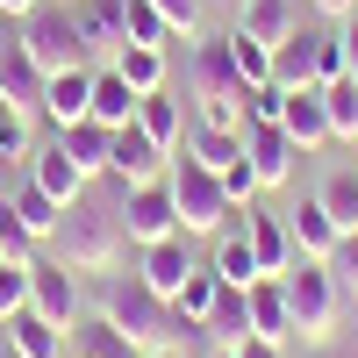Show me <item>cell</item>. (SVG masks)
I'll return each instance as SVG.
<instances>
[{"mask_svg": "<svg viewBox=\"0 0 358 358\" xmlns=\"http://www.w3.org/2000/svg\"><path fill=\"white\" fill-rule=\"evenodd\" d=\"M15 308H29V265L0 258V322H8Z\"/></svg>", "mask_w": 358, "mask_h": 358, "instance_id": "cell-39", "label": "cell"}, {"mask_svg": "<svg viewBox=\"0 0 358 358\" xmlns=\"http://www.w3.org/2000/svg\"><path fill=\"white\" fill-rule=\"evenodd\" d=\"M315 201L330 208V222H337V229H358V172H330V179L315 187Z\"/></svg>", "mask_w": 358, "mask_h": 358, "instance_id": "cell-34", "label": "cell"}, {"mask_svg": "<svg viewBox=\"0 0 358 358\" xmlns=\"http://www.w3.org/2000/svg\"><path fill=\"white\" fill-rule=\"evenodd\" d=\"M29 8H43V0H0V15H8V22H22Z\"/></svg>", "mask_w": 358, "mask_h": 358, "instance_id": "cell-48", "label": "cell"}, {"mask_svg": "<svg viewBox=\"0 0 358 358\" xmlns=\"http://www.w3.org/2000/svg\"><path fill=\"white\" fill-rule=\"evenodd\" d=\"M201 358H236V351H229V344H215V351H201Z\"/></svg>", "mask_w": 358, "mask_h": 358, "instance_id": "cell-49", "label": "cell"}, {"mask_svg": "<svg viewBox=\"0 0 358 358\" xmlns=\"http://www.w3.org/2000/svg\"><path fill=\"white\" fill-rule=\"evenodd\" d=\"M337 280H344V294H351V301H358V229H344V244H337Z\"/></svg>", "mask_w": 358, "mask_h": 358, "instance_id": "cell-42", "label": "cell"}, {"mask_svg": "<svg viewBox=\"0 0 358 358\" xmlns=\"http://www.w3.org/2000/svg\"><path fill=\"white\" fill-rule=\"evenodd\" d=\"M8 201H15V215H22V229L36 236V244H50V236H57V222H65V208H57V201L36 187V179H22Z\"/></svg>", "mask_w": 358, "mask_h": 358, "instance_id": "cell-29", "label": "cell"}, {"mask_svg": "<svg viewBox=\"0 0 358 358\" xmlns=\"http://www.w3.org/2000/svg\"><path fill=\"white\" fill-rule=\"evenodd\" d=\"M322 108H330V136L337 143H358V79L351 72L322 86Z\"/></svg>", "mask_w": 358, "mask_h": 358, "instance_id": "cell-32", "label": "cell"}, {"mask_svg": "<svg viewBox=\"0 0 358 358\" xmlns=\"http://www.w3.org/2000/svg\"><path fill=\"white\" fill-rule=\"evenodd\" d=\"M8 351H15V358H65V330L43 322L36 308H15V315H8Z\"/></svg>", "mask_w": 358, "mask_h": 358, "instance_id": "cell-24", "label": "cell"}, {"mask_svg": "<svg viewBox=\"0 0 358 358\" xmlns=\"http://www.w3.org/2000/svg\"><path fill=\"white\" fill-rule=\"evenodd\" d=\"M101 322L122 337L129 358L172 351V301H165V294H151L136 273H108V280H101Z\"/></svg>", "mask_w": 358, "mask_h": 358, "instance_id": "cell-1", "label": "cell"}, {"mask_svg": "<svg viewBox=\"0 0 358 358\" xmlns=\"http://www.w3.org/2000/svg\"><path fill=\"white\" fill-rule=\"evenodd\" d=\"M244 308H251V337H273V344H287V337H294V315H287V294H280V280H273V273L244 287Z\"/></svg>", "mask_w": 358, "mask_h": 358, "instance_id": "cell-20", "label": "cell"}, {"mask_svg": "<svg viewBox=\"0 0 358 358\" xmlns=\"http://www.w3.org/2000/svg\"><path fill=\"white\" fill-rule=\"evenodd\" d=\"M194 236L187 229H179V236H165V244H143V265H136V280L143 287H151V294H165V301H172V294L179 287H187V273H194Z\"/></svg>", "mask_w": 358, "mask_h": 358, "instance_id": "cell-12", "label": "cell"}, {"mask_svg": "<svg viewBox=\"0 0 358 358\" xmlns=\"http://www.w3.org/2000/svg\"><path fill=\"white\" fill-rule=\"evenodd\" d=\"M208 337H215V344H229V351L251 337V308H244V287H222V301L208 308Z\"/></svg>", "mask_w": 358, "mask_h": 358, "instance_id": "cell-31", "label": "cell"}, {"mask_svg": "<svg viewBox=\"0 0 358 358\" xmlns=\"http://www.w3.org/2000/svg\"><path fill=\"white\" fill-rule=\"evenodd\" d=\"M151 8L179 29V36H194V29H201V0H151Z\"/></svg>", "mask_w": 358, "mask_h": 358, "instance_id": "cell-43", "label": "cell"}, {"mask_svg": "<svg viewBox=\"0 0 358 358\" xmlns=\"http://www.w3.org/2000/svg\"><path fill=\"white\" fill-rule=\"evenodd\" d=\"M244 158H251V172H258V187H287L294 165H301L308 151H301L280 122H244Z\"/></svg>", "mask_w": 358, "mask_h": 358, "instance_id": "cell-9", "label": "cell"}, {"mask_svg": "<svg viewBox=\"0 0 358 358\" xmlns=\"http://www.w3.org/2000/svg\"><path fill=\"white\" fill-rule=\"evenodd\" d=\"M50 244L65 251L72 273H101V280L122 265V251H136L129 236H122V215H108V208H86V201H72V208H65V222H57Z\"/></svg>", "mask_w": 358, "mask_h": 358, "instance_id": "cell-3", "label": "cell"}, {"mask_svg": "<svg viewBox=\"0 0 358 358\" xmlns=\"http://www.w3.org/2000/svg\"><path fill=\"white\" fill-rule=\"evenodd\" d=\"M0 351H8V322H0Z\"/></svg>", "mask_w": 358, "mask_h": 358, "instance_id": "cell-51", "label": "cell"}, {"mask_svg": "<svg viewBox=\"0 0 358 358\" xmlns=\"http://www.w3.org/2000/svg\"><path fill=\"white\" fill-rule=\"evenodd\" d=\"M280 129L301 143V151L337 143V136H330V108H322V86H287V101H280Z\"/></svg>", "mask_w": 358, "mask_h": 358, "instance_id": "cell-14", "label": "cell"}, {"mask_svg": "<svg viewBox=\"0 0 358 358\" xmlns=\"http://www.w3.org/2000/svg\"><path fill=\"white\" fill-rule=\"evenodd\" d=\"M287 229H294V258H337V244H344V229L330 222V208H322L315 194L287 215Z\"/></svg>", "mask_w": 358, "mask_h": 358, "instance_id": "cell-17", "label": "cell"}, {"mask_svg": "<svg viewBox=\"0 0 358 358\" xmlns=\"http://www.w3.org/2000/svg\"><path fill=\"white\" fill-rule=\"evenodd\" d=\"M222 194H229V208H236V215H244V208L265 194L258 187V172H251V158H236V165H222Z\"/></svg>", "mask_w": 358, "mask_h": 358, "instance_id": "cell-38", "label": "cell"}, {"mask_svg": "<svg viewBox=\"0 0 358 358\" xmlns=\"http://www.w3.org/2000/svg\"><path fill=\"white\" fill-rule=\"evenodd\" d=\"M244 236H251V258H258V273H287L294 265V229L280 215H258V208H244Z\"/></svg>", "mask_w": 358, "mask_h": 358, "instance_id": "cell-19", "label": "cell"}, {"mask_svg": "<svg viewBox=\"0 0 358 358\" xmlns=\"http://www.w3.org/2000/svg\"><path fill=\"white\" fill-rule=\"evenodd\" d=\"M165 187H172V208H179V229H187V236H222V229L236 222V208H229V194H222V172H208L201 158L172 151Z\"/></svg>", "mask_w": 358, "mask_h": 358, "instance_id": "cell-4", "label": "cell"}, {"mask_svg": "<svg viewBox=\"0 0 358 358\" xmlns=\"http://www.w3.org/2000/svg\"><path fill=\"white\" fill-rule=\"evenodd\" d=\"M122 15H129V43H158V50H172V36H179V29L151 8V0H122Z\"/></svg>", "mask_w": 358, "mask_h": 358, "instance_id": "cell-35", "label": "cell"}, {"mask_svg": "<svg viewBox=\"0 0 358 358\" xmlns=\"http://www.w3.org/2000/svg\"><path fill=\"white\" fill-rule=\"evenodd\" d=\"M222 301V280H215V265H194V273H187V287H179L172 294V322H208V308H215Z\"/></svg>", "mask_w": 358, "mask_h": 358, "instance_id": "cell-30", "label": "cell"}, {"mask_svg": "<svg viewBox=\"0 0 358 358\" xmlns=\"http://www.w3.org/2000/svg\"><path fill=\"white\" fill-rule=\"evenodd\" d=\"M351 344H358V301H351Z\"/></svg>", "mask_w": 358, "mask_h": 358, "instance_id": "cell-50", "label": "cell"}, {"mask_svg": "<svg viewBox=\"0 0 358 358\" xmlns=\"http://www.w3.org/2000/svg\"><path fill=\"white\" fill-rule=\"evenodd\" d=\"M136 108H143V94L115 72V65H94V122H108V129H122V122H136Z\"/></svg>", "mask_w": 358, "mask_h": 358, "instance_id": "cell-22", "label": "cell"}, {"mask_svg": "<svg viewBox=\"0 0 358 358\" xmlns=\"http://www.w3.org/2000/svg\"><path fill=\"white\" fill-rule=\"evenodd\" d=\"M194 122H208V129H244V94H222V101H194Z\"/></svg>", "mask_w": 358, "mask_h": 358, "instance_id": "cell-40", "label": "cell"}, {"mask_svg": "<svg viewBox=\"0 0 358 358\" xmlns=\"http://www.w3.org/2000/svg\"><path fill=\"white\" fill-rule=\"evenodd\" d=\"M208 265H215V280H222V287H251V280H265V273H258V258H251L244 222H229L215 244H208Z\"/></svg>", "mask_w": 358, "mask_h": 358, "instance_id": "cell-21", "label": "cell"}, {"mask_svg": "<svg viewBox=\"0 0 358 358\" xmlns=\"http://www.w3.org/2000/svg\"><path fill=\"white\" fill-rule=\"evenodd\" d=\"M57 143H65V151H72V165H79L86 179H101V172H108V143H115V129H108V122H94V115H86V122L57 129Z\"/></svg>", "mask_w": 358, "mask_h": 358, "instance_id": "cell-27", "label": "cell"}, {"mask_svg": "<svg viewBox=\"0 0 358 358\" xmlns=\"http://www.w3.org/2000/svg\"><path fill=\"white\" fill-rule=\"evenodd\" d=\"M165 165H172V158H165L136 122L115 129V143H108V179H122V187H151V179H165Z\"/></svg>", "mask_w": 358, "mask_h": 358, "instance_id": "cell-10", "label": "cell"}, {"mask_svg": "<svg viewBox=\"0 0 358 358\" xmlns=\"http://www.w3.org/2000/svg\"><path fill=\"white\" fill-rule=\"evenodd\" d=\"M43 122L50 129H72V122H86L94 115V65H72V72H50V86H43Z\"/></svg>", "mask_w": 358, "mask_h": 358, "instance_id": "cell-11", "label": "cell"}, {"mask_svg": "<svg viewBox=\"0 0 358 358\" xmlns=\"http://www.w3.org/2000/svg\"><path fill=\"white\" fill-rule=\"evenodd\" d=\"M72 22H79L86 57H115V50L129 43V15H122V0H72Z\"/></svg>", "mask_w": 358, "mask_h": 358, "instance_id": "cell-13", "label": "cell"}, {"mask_svg": "<svg viewBox=\"0 0 358 358\" xmlns=\"http://www.w3.org/2000/svg\"><path fill=\"white\" fill-rule=\"evenodd\" d=\"M15 158H36V136H29V115L0 101V165H15Z\"/></svg>", "mask_w": 358, "mask_h": 358, "instance_id": "cell-36", "label": "cell"}, {"mask_svg": "<svg viewBox=\"0 0 358 358\" xmlns=\"http://www.w3.org/2000/svg\"><path fill=\"white\" fill-rule=\"evenodd\" d=\"M344 79V43H337V29H315V86H330Z\"/></svg>", "mask_w": 358, "mask_h": 358, "instance_id": "cell-41", "label": "cell"}, {"mask_svg": "<svg viewBox=\"0 0 358 358\" xmlns=\"http://www.w3.org/2000/svg\"><path fill=\"white\" fill-rule=\"evenodd\" d=\"M136 129H143V136H151L158 151L172 158L179 143H187V101H179V94H165V86H158V94H143V108H136Z\"/></svg>", "mask_w": 358, "mask_h": 358, "instance_id": "cell-18", "label": "cell"}, {"mask_svg": "<svg viewBox=\"0 0 358 358\" xmlns=\"http://www.w3.org/2000/svg\"><path fill=\"white\" fill-rule=\"evenodd\" d=\"M0 258H15V265H36V236L22 229L15 201H0Z\"/></svg>", "mask_w": 358, "mask_h": 358, "instance_id": "cell-37", "label": "cell"}, {"mask_svg": "<svg viewBox=\"0 0 358 358\" xmlns=\"http://www.w3.org/2000/svg\"><path fill=\"white\" fill-rule=\"evenodd\" d=\"M280 294H287V315H294V337H301V344L337 337L351 294H344V280H337L330 258H294L287 273H280Z\"/></svg>", "mask_w": 358, "mask_h": 358, "instance_id": "cell-2", "label": "cell"}, {"mask_svg": "<svg viewBox=\"0 0 358 358\" xmlns=\"http://www.w3.org/2000/svg\"><path fill=\"white\" fill-rule=\"evenodd\" d=\"M15 36H22L29 57H36V72H43V79H50V72L86 65V43H79V22H72V0H43V8H29Z\"/></svg>", "mask_w": 358, "mask_h": 358, "instance_id": "cell-5", "label": "cell"}, {"mask_svg": "<svg viewBox=\"0 0 358 358\" xmlns=\"http://www.w3.org/2000/svg\"><path fill=\"white\" fill-rule=\"evenodd\" d=\"M108 65L122 72L136 94H158V86H165V72H172V50H158V43H122V50L108 57Z\"/></svg>", "mask_w": 358, "mask_h": 358, "instance_id": "cell-26", "label": "cell"}, {"mask_svg": "<svg viewBox=\"0 0 358 358\" xmlns=\"http://www.w3.org/2000/svg\"><path fill=\"white\" fill-rule=\"evenodd\" d=\"M122 236L143 251V244H165V236H179V208H172V187L165 179H151V187H122Z\"/></svg>", "mask_w": 358, "mask_h": 358, "instance_id": "cell-6", "label": "cell"}, {"mask_svg": "<svg viewBox=\"0 0 358 358\" xmlns=\"http://www.w3.org/2000/svg\"><path fill=\"white\" fill-rule=\"evenodd\" d=\"M29 308L57 330H79V273L65 258H36L29 265Z\"/></svg>", "mask_w": 358, "mask_h": 358, "instance_id": "cell-7", "label": "cell"}, {"mask_svg": "<svg viewBox=\"0 0 358 358\" xmlns=\"http://www.w3.org/2000/svg\"><path fill=\"white\" fill-rule=\"evenodd\" d=\"M222 94H251L229 65V36H201L187 50V101H222Z\"/></svg>", "mask_w": 358, "mask_h": 358, "instance_id": "cell-8", "label": "cell"}, {"mask_svg": "<svg viewBox=\"0 0 358 358\" xmlns=\"http://www.w3.org/2000/svg\"><path fill=\"white\" fill-rule=\"evenodd\" d=\"M187 158H201L208 172H222L244 158V129H208V122H187V143H179Z\"/></svg>", "mask_w": 358, "mask_h": 358, "instance_id": "cell-28", "label": "cell"}, {"mask_svg": "<svg viewBox=\"0 0 358 358\" xmlns=\"http://www.w3.org/2000/svg\"><path fill=\"white\" fill-rule=\"evenodd\" d=\"M0 358H15V351H0Z\"/></svg>", "mask_w": 358, "mask_h": 358, "instance_id": "cell-53", "label": "cell"}, {"mask_svg": "<svg viewBox=\"0 0 358 358\" xmlns=\"http://www.w3.org/2000/svg\"><path fill=\"white\" fill-rule=\"evenodd\" d=\"M301 8H308V0H244L236 29H244V36H258V43H280V36H294V29H301Z\"/></svg>", "mask_w": 358, "mask_h": 358, "instance_id": "cell-23", "label": "cell"}, {"mask_svg": "<svg viewBox=\"0 0 358 358\" xmlns=\"http://www.w3.org/2000/svg\"><path fill=\"white\" fill-rule=\"evenodd\" d=\"M236 358H287V344H273V337H244V344H236Z\"/></svg>", "mask_w": 358, "mask_h": 358, "instance_id": "cell-45", "label": "cell"}, {"mask_svg": "<svg viewBox=\"0 0 358 358\" xmlns=\"http://www.w3.org/2000/svg\"><path fill=\"white\" fill-rule=\"evenodd\" d=\"M158 358H187V351H158Z\"/></svg>", "mask_w": 358, "mask_h": 358, "instance_id": "cell-52", "label": "cell"}, {"mask_svg": "<svg viewBox=\"0 0 358 358\" xmlns=\"http://www.w3.org/2000/svg\"><path fill=\"white\" fill-rule=\"evenodd\" d=\"M43 86H50V79L36 72V57L22 50V36H15V43H0V101L29 115V108H43Z\"/></svg>", "mask_w": 358, "mask_h": 358, "instance_id": "cell-15", "label": "cell"}, {"mask_svg": "<svg viewBox=\"0 0 358 358\" xmlns=\"http://www.w3.org/2000/svg\"><path fill=\"white\" fill-rule=\"evenodd\" d=\"M29 179H36V187L57 201V208H72V201H86V172L72 165V151L65 143H43L36 158H29Z\"/></svg>", "mask_w": 358, "mask_h": 358, "instance_id": "cell-16", "label": "cell"}, {"mask_svg": "<svg viewBox=\"0 0 358 358\" xmlns=\"http://www.w3.org/2000/svg\"><path fill=\"white\" fill-rule=\"evenodd\" d=\"M308 8H315V15H330V22H344V15L358 8V0H308Z\"/></svg>", "mask_w": 358, "mask_h": 358, "instance_id": "cell-47", "label": "cell"}, {"mask_svg": "<svg viewBox=\"0 0 358 358\" xmlns=\"http://www.w3.org/2000/svg\"><path fill=\"white\" fill-rule=\"evenodd\" d=\"M301 358H358V344H337V337H322V344H308Z\"/></svg>", "mask_w": 358, "mask_h": 358, "instance_id": "cell-46", "label": "cell"}, {"mask_svg": "<svg viewBox=\"0 0 358 358\" xmlns=\"http://www.w3.org/2000/svg\"><path fill=\"white\" fill-rule=\"evenodd\" d=\"M273 86H315V29L308 22L273 43Z\"/></svg>", "mask_w": 358, "mask_h": 358, "instance_id": "cell-25", "label": "cell"}, {"mask_svg": "<svg viewBox=\"0 0 358 358\" xmlns=\"http://www.w3.org/2000/svg\"><path fill=\"white\" fill-rule=\"evenodd\" d=\"M229 65H236V79H244V86H265V79H273V43L229 29Z\"/></svg>", "mask_w": 358, "mask_h": 358, "instance_id": "cell-33", "label": "cell"}, {"mask_svg": "<svg viewBox=\"0 0 358 358\" xmlns=\"http://www.w3.org/2000/svg\"><path fill=\"white\" fill-rule=\"evenodd\" d=\"M337 43H344V72L358 79V8H351V15L337 22Z\"/></svg>", "mask_w": 358, "mask_h": 358, "instance_id": "cell-44", "label": "cell"}]
</instances>
